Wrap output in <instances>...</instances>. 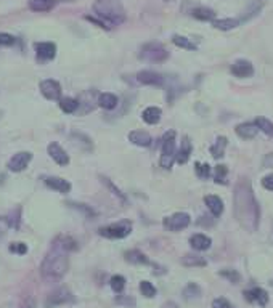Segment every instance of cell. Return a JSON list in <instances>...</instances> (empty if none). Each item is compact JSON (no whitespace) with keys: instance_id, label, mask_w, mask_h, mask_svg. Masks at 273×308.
<instances>
[{"instance_id":"obj_1","label":"cell","mask_w":273,"mask_h":308,"mask_svg":"<svg viewBox=\"0 0 273 308\" xmlns=\"http://www.w3.org/2000/svg\"><path fill=\"white\" fill-rule=\"evenodd\" d=\"M233 212L241 228H244L249 233L256 231L260 220V209L257 199L254 196L251 182L244 177H241L235 185Z\"/></svg>"},{"instance_id":"obj_2","label":"cell","mask_w":273,"mask_h":308,"mask_svg":"<svg viewBox=\"0 0 273 308\" xmlns=\"http://www.w3.org/2000/svg\"><path fill=\"white\" fill-rule=\"evenodd\" d=\"M76 241L69 236H60L53 241L50 251L40 263V276L44 281H60L69 267V252L76 249Z\"/></svg>"},{"instance_id":"obj_3","label":"cell","mask_w":273,"mask_h":308,"mask_svg":"<svg viewBox=\"0 0 273 308\" xmlns=\"http://www.w3.org/2000/svg\"><path fill=\"white\" fill-rule=\"evenodd\" d=\"M93 13L109 28L119 26L125 21V10L119 0H96L93 3Z\"/></svg>"},{"instance_id":"obj_4","label":"cell","mask_w":273,"mask_h":308,"mask_svg":"<svg viewBox=\"0 0 273 308\" xmlns=\"http://www.w3.org/2000/svg\"><path fill=\"white\" fill-rule=\"evenodd\" d=\"M138 56L151 63H164L169 58V52L159 42H150V44H145L142 47L140 55Z\"/></svg>"},{"instance_id":"obj_5","label":"cell","mask_w":273,"mask_h":308,"mask_svg":"<svg viewBox=\"0 0 273 308\" xmlns=\"http://www.w3.org/2000/svg\"><path fill=\"white\" fill-rule=\"evenodd\" d=\"M177 153H175V132H167L162 138V149H161V167L171 168Z\"/></svg>"},{"instance_id":"obj_6","label":"cell","mask_w":273,"mask_h":308,"mask_svg":"<svg viewBox=\"0 0 273 308\" xmlns=\"http://www.w3.org/2000/svg\"><path fill=\"white\" fill-rule=\"evenodd\" d=\"M130 231H132V223L129 220H122V222L111 223V225L100 228L98 233L103 238H108V239H122L125 236H129Z\"/></svg>"},{"instance_id":"obj_7","label":"cell","mask_w":273,"mask_h":308,"mask_svg":"<svg viewBox=\"0 0 273 308\" xmlns=\"http://www.w3.org/2000/svg\"><path fill=\"white\" fill-rule=\"evenodd\" d=\"M191 222V217L188 215L186 212H177L171 217H166V219L162 220V226L167 229V231H182V229H185L188 225H190Z\"/></svg>"},{"instance_id":"obj_8","label":"cell","mask_w":273,"mask_h":308,"mask_svg":"<svg viewBox=\"0 0 273 308\" xmlns=\"http://www.w3.org/2000/svg\"><path fill=\"white\" fill-rule=\"evenodd\" d=\"M71 302H74V297H72V294L69 292V289L60 287V289H57V291H53L52 294L47 295L45 307L47 308H55V307H60V305L71 304Z\"/></svg>"},{"instance_id":"obj_9","label":"cell","mask_w":273,"mask_h":308,"mask_svg":"<svg viewBox=\"0 0 273 308\" xmlns=\"http://www.w3.org/2000/svg\"><path fill=\"white\" fill-rule=\"evenodd\" d=\"M31 161H32V154L28 153V151H23V153H16L13 158L8 161L7 167H8V170L18 173V172H23Z\"/></svg>"},{"instance_id":"obj_10","label":"cell","mask_w":273,"mask_h":308,"mask_svg":"<svg viewBox=\"0 0 273 308\" xmlns=\"http://www.w3.org/2000/svg\"><path fill=\"white\" fill-rule=\"evenodd\" d=\"M40 93L45 96L47 100H60L61 98V85L53 81V79H45L40 82Z\"/></svg>"},{"instance_id":"obj_11","label":"cell","mask_w":273,"mask_h":308,"mask_svg":"<svg viewBox=\"0 0 273 308\" xmlns=\"http://www.w3.org/2000/svg\"><path fill=\"white\" fill-rule=\"evenodd\" d=\"M35 55L40 61H50L57 55V45L52 42H39L35 44Z\"/></svg>"},{"instance_id":"obj_12","label":"cell","mask_w":273,"mask_h":308,"mask_svg":"<svg viewBox=\"0 0 273 308\" xmlns=\"http://www.w3.org/2000/svg\"><path fill=\"white\" fill-rule=\"evenodd\" d=\"M232 72L235 77L247 79V77H252L254 68H252L251 61H247V59H236V61L232 64Z\"/></svg>"},{"instance_id":"obj_13","label":"cell","mask_w":273,"mask_h":308,"mask_svg":"<svg viewBox=\"0 0 273 308\" xmlns=\"http://www.w3.org/2000/svg\"><path fill=\"white\" fill-rule=\"evenodd\" d=\"M244 299L252 304H259L260 307H265L269 302V294L262 287H252L249 291H244Z\"/></svg>"},{"instance_id":"obj_14","label":"cell","mask_w":273,"mask_h":308,"mask_svg":"<svg viewBox=\"0 0 273 308\" xmlns=\"http://www.w3.org/2000/svg\"><path fill=\"white\" fill-rule=\"evenodd\" d=\"M48 154H50V158L57 162L58 166H68L69 164V156L66 154V151L60 146L58 143L48 144Z\"/></svg>"},{"instance_id":"obj_15","label":"cell","mask_w":273,"mask_h":308,"mask_svg":"<svg viewBox=\"0 0 273 308\" xmlns=\"http://www.w3.org/2000/svg\"><path fill=\"white\" fill-rule=\"evenodd\" d=\"M137 81L143 85H162L164 77L154 71H140L137 74Z\"/></svg>"},{"instance_id":"obj_16","label":"cell","mask_w":273,"mask_h":308,"mask_svg":"<svg viewBox=\"0 0 273 308\" xmlns=\"http://www.w3.org/2000/svg\"><path fill=\"white\" fill-rule=\"evenodd\" d=\"M44 183L48 186V188L61 193V195H66V193L71 191V183L68 182V180L60 178V177H47L44 180Z\"/></svg>"},{"instance_id":"obj_17","label":"cell","mask_w":273,"mask_h":308,"mask_svg":"<svg viewBox=\"0 0 273 308\" xmlns=\"http://www.w3.org/2000/svg\"><path fill=\"white\" fill-rule=\"evenodd\" d=\"M235 130H236V135L243 138V140H251V138L257 135L259 127L256 125V122H244V124L236 125Z\"/></svg>"},{"instance_id":"obj_18","label":"cell","mask_w":273,"mask_h":308,"mask_svg":"<svg viewBox=\"0 0 273 308\" xmlns=\"http://www.w3.org/2000/svg\"><path fill=\"white\" fill-rule=\"evenodd\" d=\"M129 140L133 143V144H137V146H142V148H147L151 144V135L148 134V132H145V130H133L129 134Z\"/></svg>"},{"instance_id":"obj_19","label":"cell","mask_w":273,"mask_h":308,"mask_svg":"<svg viewBox=\"0 0 273 308\" xmlns=\"http://www.w3.org/2000/svg\"><path fill=\"white\" fill-rule=\"evenodd\" d=\"M191 151H193V146H191L190 138L183 137L182 138V144H180V149H179L175 161H177L179 164H186L188 159H190V156H191Z\"/></svg>"},{"instance_id":"obj_20","label":"cell","mask_w":273,"mask_h":308,"mask_svg":"<svg viewBox=\"0 0 273 308\" xmlns=\"http://www.w3.org/2000/svg\"><path fill=\"white\" fill-rule=\"evenodd\" d=\"M190 244L195 251L204 252L211 247L212 241H211L209 236H206V234H193V236L190 238Z\"/></svg>"},{"instance_id":"obj_21","label":"cell","mask_w":273,"mask_h":308,"mask_svg":"<svg viewBox=\"0 0 273 308\" xmlns=\"http://www.w3.org/2000/svg\"><path fill=\"white\" fill-rule=\"evenodd\" d=\"M204 202L208 205V209L211 210V214L214 217H220L223 212V202L220 197H217L214 195H209L204 197Z\"/></svg>"},{"instance_id":"obj_22","label":"cell","mask_w":273,"mask_h":308,"mask_svg":"<svg viewBox=\"0 0 273 308\" xmlns=\"http://www.w3.org/2000/svg\"><path fill=\"white\" fill-rule=\"evenodd\" d=\"M161 116H162V111H161V108H157V106H150V108H147V110L142 112L143 120L147 124H151V125L159 122Z\"/></svg>"},{"instance_id":"obj_23","label":"cell","mask_w":273,"mask_h":308,"mask_svg":"<svg viewBox=\"0 0 273 308\" xmlns=\"http://www.w3.org/2000/svg\"><path fill=\"white\" fill-rule=\"evenodd\" d=\"M125 262L133 263V265H150L148 257L145 255L143 252L137 251V249H133V251L125 252Z\"/></svg>"},{"instance_id":"obj_24","label":"cell","mask_w":273,"mask_h":308,"mask_svg":"<svg viewBox=\"0 0 273 308\" xmlns=\"http://www.w3.org/2000/svg\"><path fill=\"white\" fill-rule=\"evenodd\" d=\"M55 0H29V8L32 11H39V13H44V11H50L55 7Z\"/></svg>"},{"instance_id":"obj_25","label":"cell","mask_w":273,"mask_h":308,"mask_svg":"<svg viewBox=\"0 0 273 308\" xmlns=\"http://www.w3.org/2000/svg\"><path fill=\"white\" fill-rule=\"evenodd\" d=\"M227 144H228L227 137H218L217 140H215V143L211 146V154H212V158L220 159L222 156H223V153H225Z\"/></svg>"},{"instance_id":"obj_26","label":"cell","mask_w":273,"mask_h":308,"mask_svg":"<svg viewBox=\"0 0 273 308\" xmlns=\"http://www.w3.org/2000/svg\"><path fill=\"white\" fill-rule=\"evenodd\" d=\"M118 96L113 93H101L98 96V106L103 110H114L118 106Z\"/></svg>"},{"instance_id":"obj_27","label":"cell","mask_w":273,"mask_h":308,"mask_svg":"<svg viewBox=\"0 0 273 308\" xmlns=\"http://www.w3.org/2000/svg\"><path fill=\"white\" fill-rule=\"evenodd\" d=\"M212 26H214L215 29H220V31H230V29H235L236 26H240V20H233V18H222V20L212 21Z\"/></svg>"},{"instance_id":"obj_28","label":"cell","mask_w":273,"mask_h":308,"mask_svg":"<svg viewBox=\"0 0 273 308\" xmlns=\"http://www.w3.org/2000/svg\"><path fill=\"white\" fill-rule=\"evenodd\" d=\"M191 16L196 18L199 21H214L215 13H214V10H211L208 7H198L191 11Z\"/></svg>"},{"instance_id":"obj_29","label":"cell","mask_w":273,"mask_h":308,"mask_svg":"<svg viewBox=\"0 0 273 308\" xmlns=\"http://www.w3.org/2000/svg\"><path fill=\"white\" fill-rule=\"evenodd\" d=\"M60 108L61 111H64L66 114H72L79 110V100L71 98V96H66V98H60Z\"/></svg>"},{"instance_id":"obj_30","label":"cell","mask_w":273,"mask_h":308,"mask_svg":"<svg viewBox=\"0 0 273 308\" xmlns=\"http://www.w3.org/2000/svg\"><path fill=\"white\" fill-rule=\"evenodd\" d=\"M182 265L183 267H188V268H191V267H206V260L203 257H199V255H191V253H188V255H185L183 258H182Z\"/></svg>"},{"instance_id":"obj_31","label":"cell","mask_w":273,"mask_h":308,"mask_svg":"<svg viewBox=\"0 0 273 308\" xmlns=\"http://www.w3.org/2000/svg\"><path fill=\"white\" fill-rule=\"evenodd\" d=\"M172 42L177 47H180V48H185V50H196V44H193V42L190 40V39H186V37H183V35H177L175 34L174 37H172Z\"/></svg>"},{"instance_id":"obj_32","label":"cell","mask_w":273,"mask_h":308,"mask_svg":"<svg viewBox=\"0 0 273 308\" xmlns=\"http://www.w3.org/2000/svg\"><path fill=\"white\" fill-rule=\"evenodd\" d=\"M260 8H262V3L260 2H251L249 3V8H247V11H244V15H243L240 18V23H244V21H249L252 16H256Z\"/></svg>"},{"instance_id":"obj_33","label":"cell","mask_w":273,"mask_h":308,"mask_svg":"<svg viewBox=\"0 0 273 308\" xmlns=\"http://www.w3.org/2000/svg\"><path fill=\"white\" fill-rule=\"evenodd\" d=\"M199 295H201V287L195 282H190L185 289H183V297L186 300H191V299H198Z\"/></svg>"},{"instance_id":"obj_34","label":"cell","mask_w":273,"mask_h":308,"mask_svg":"<svg viewBox=\"0 0 273 308\" xmlns=\"http://www.w3.org/2000/svg\"><path fill=\"white\" fill-rule=\"evenodd\" d=\"M227 173H228L227 166H217L214 170V182L217 185H227Z\"/></svg>"},{"instance_id":"obj_35","label":"cell","mask_w":273,"mask_h":308,"mask_svg":"<svg viewBox=\"0 0 273 308\" xmlns=\"http://www.w3.org/2000/svg\"><path fill=\"white\" fill-rule=\"evenodd\" d=\"M109 286H111V289L116 294H121V292L124 291V287H125V278L121 276V275L113 276L111 281H109Z\"/></svg>"},{"instance_id":"obj_36","label":"cell","mask_w":273,"mask_h":308,"mask_svg":"<svg viewBox=\"0 0 273 308\" xmlns=\"http://www.w3.org/2000/svg\"><path fill=\"white\" fill-rule=\"evenodd\" d=\"M254 122H256V125L259 127V130H262L264 134L273 135V122H272V120L265 119V117H257Z\"/></svg>"},{"instance_id":"obj_37","label":"cell","mask_w":273,"mask_h":308,"mask_svg":"<svg viewBox=\"0 0 273 308\" xmlns=\"http://www.w3.org/2000/svg\"><path fill=\"white\" fill-rule=\"evenodd\" d=\"M101 182H103V185H106V188H108V190H111V191H113V195H114V196H116L118 199H121V202H122V204L127 202L125 196L122 195V193H121L119 188H116V185H114V183L111 182V180L106 178V177H101Z\"/></svg>"},{"instance_id":"obj_38","label":"cell","mask_w":273,"mask_h":308,"mask_svg":"<svg viewBox=\"0 0 273 308\" xmlns=\"http://www.w3.org/2000/svg\"><path fill=\"white\" fill-rule=\"evenodd\" d=\"M218 275H220L222 278H225V280H228L230 282H233V284H238L240 280H241V276H240L238 271H236V270H230V268L222 270Z\"/></svg>"},{"instance_id":"obj_39","label":"cell","mask_w":273,"mask_h":308,"mask_svg":"<svg viewBox=\"0 0 273 308\" xmlns=\"http://www.w3.org/2000/svg\"><path fill=\"white\" fill-rule=\"evenodd\" d=\"M195 170H196V175L201 180H208L209 175H211V166L209 164H201V162H196Z\"/></svg>"},{"instance_id":"obj_40","label":"cell","mask_w":273,"mask_h":308,"mask_svg":"<svg viewBox=\"0 0 273 308\" xmlns=\"http://www.w3.org/2000/svg\"><path fill=\"white\" fill-rule=\"evenodd\" d=\"M140 292L147 299H151V297H154V295H156V287L151 284L150 281H142L140 282Z\"/></svg>"},{"instance_id":"obj_41","label":"cell","mask_w":273,"mask_h":308,"mask_svg":"<svg viewBox=\"0 0 273 308\" xmlns=\"http://www.w3.org/2000/svg\"><path fill=\"white\" fill-rule=\"evenodd\" d=\"M10 252L18 253V255H24L28 252V246L24 243H11L10 244Z\"/></svg>"},{"instance_id":"obj_42","label":"cell","mask_w":273,"mask_h":308,"mask_svg":"<svg viewBox=\"0 0 273 308\" xmlns=\"http://www.w3.org/2000/svg\"><path fill=\"white\" fill-rule=\"evenodd\" d=\"M15 44V37L11 34L7 32H0V45L2 47H8Z\"/></svg>"},{"instance_id":"obj_43","label":"cell","mask_w":273,"mask_h":308,"mask_svg":"<svg viewBox=\"0 0 273 308\" xmlns=\"http://www.w3.org/2000/svg\"><path fill=\"white\" fill-rule=\"evenodd\" d=\"M212 307L214 308H233V305L230 304V302L227 299H215L214 302H212Z\"/></svg>"},{"instance_id":"obj_44","label":"cell","mask_w":273,"mask_h":308,"mask_svg":"<svg viewBox=\"0 0 273 308\" xmlns=\"http://www.w3.org/2000/svg\"><path fill=\"white\" fill-rule=\"evenodd\" d=\"M262 186H264L265 190L273 191V173H269L267 177L262 178Z\"/></svg>"},{"instance_id":"obj_45","label":"cell","mask_w":273,"mask_h":308,"mask_svg":"<svg viewBox=\"0 0 273 308\" xmlns=\"http://www.w3.org/2000/svg\"><path fill=\"white\" fill-rule=\"evenodd\" d=\"M10 228V220L5 219V217H0V238L7 233V229Z\"/></svg>"},{"instance_id":"obj_46","label":"cell","mask_w":273,"mask_h":308,"mask_svg":"<svg viewBox=\"0 0 273 308\" xmlns=\"http://www.w3.org/2000/svg\"><path fill=\"white\" fill-rule=\"evenodd\" d=\"M161 308H179V307H177V304H174V302H166Z\"/></svg>"},{"instance_id":"obj_47","label":"cell","mask_w":273,"mask_h":308,"mask_svg":"<svg viewBox=\"0 0 273 308\" xmlns=\"http://www.w3.org/2000/svg\"><path fill=\"white\" fill-rule=\"evenodd\" d=\"M55 2H76V0H55Z\"/></svg>"},{"instance_id":"obj_48","label":"cell","mask_w":273,"mask_h":308,"mask_svg":"<svg viewBox=\"0 0 273 308\" xmlns=\"http://www.w3.org/2000/svg\"><path fill=\"white\" fill-rule=\"evenodd\" d=\"M162 2H172V0H162Z\"/></svg>"},{"instance_id":"obj_49","label":"cell","mask_w":273,"mask_h":308,"mask_svg":"<svg viewBox=\"0 0 273 308\" xmlns=\"http://www.w3.org/2000/svg\"><path fill=\"white\" fill-rule=\"evenodd\" d=\"M0 114H2V111H0Z\"/></svg>"}]
</instances>
